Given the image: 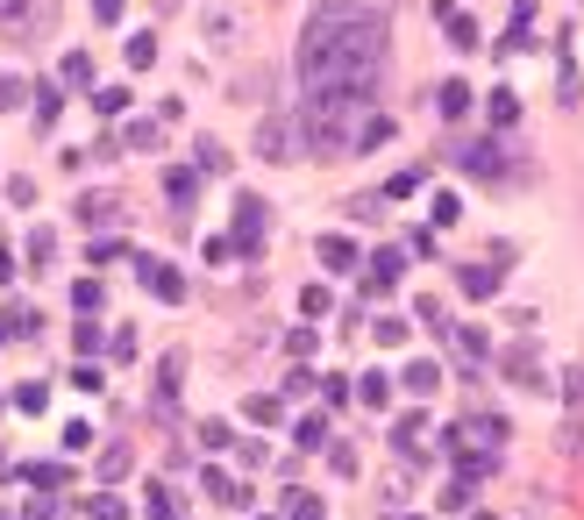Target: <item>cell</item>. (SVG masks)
<instances>
[{
	"mask_svg": "<svg viewBox=\"0 0 584 520\" xmlns=\"http://www.w3.org/2000/svg\"><path fill=\"white\" fill-rule=\"evenodd\" d=\"M385 36L392 29H385L378 7H350V0L314 7L306 36H299V79H306L299 121H306V143H314L321 157H335V150L357 143V136H350V114L371 107V93H378Z\"/></svg>",
	"mask_w": 584,
	"mask_h": 520,
	"instance_id": "cell-1",
	"label": "cell"
},
{
	"mask_svg": "<svg viewBox=\"0 0 584 520\" xmlns=\"http://www.w3.org/2000/svg\"><path fill=\"white\" fill-rule=\"evenodd\" d=\"M58 22V0H0V36L7 43H36Z\"/></svg>",
	"mask_w": 584,
	"mask_h": 520,
	"instance_id": "cell-2",
	"label": "cell"
},
{
	"mask_svg": "<svg viewBox=\"0 0 584 520\" xmlns=\"http://www.w3.org/2000/svg\"><path fill=\"white\" fill-rule=\"evenodd\" d=\"M228 242H235V250H250V257L264 250V200H257V193H243V200H235V235H228Z\"/></svg>",
	"mask_w": 584,
	"mask_h": 520,
	"instance_id": "cell-3",
	"label": "cell"
},
{
	"mask_svg": "<svg viewBox=\"0 0 584 520\" xmlns=\"http://www.w3.org/2000/svg\"><path fill=\"white\" fill-rule=\"evenodd\" d=\"M136 264H143V286H150L157 300H186V278H179L172 264H157V257H136Z\"/></svg>",
	"mask_w": 584,
	"mask_h": 520,
	"instance_id": "cell-4",
	"label": "cell"
},
{
	"mask_svg": "<svg viewBox=\"0 0 584 520\" xmlns=\"http://www.w3.org/2000/svg\"><path fill=\"white\" fill-rule=\"evenodd\" d=\"M456 164H464L471 179H506V164H499V150H491V143H464V150H456Z\"/></svg>",
	"mask_w": 584,
	"mask_h": 520,
	"instance_id": "cell-5",
	"label": "cell"
},
{
	"mask_svg": "<svg viewBox=\"0 0 584 520\" xmlns=\"http://www.w3.org/2000/svg\"><path fill=\"white\" fill-rule=\"evenodd\" d=\"M499 278H506L499 264H464V271H456V286H464L471 300H491V293H499Z\"/></svg>",
	"mask_w": 584,
	"mask_h": 520,
	"instance_id": "cell-6",
	"label": "cell"
},
{
	"mask_svg": "<svg viewBox=\"0 0 584 520\" xmlns=\"http://www.w3.org/2000/svg\"><path fill=\"white\" fill-rule=\"evenodd\" d=\"M399 286V250H378L371 257V278H364V293H392Z\"/></svg>",
	"mask_w": 584,
	"mask_h": 520,
	"instance_id": "cell-7",
	"label": "cell"
},
{
	"mask_svg": "<svg viewBox=\"0 0 584 520\" xmlns=\"http://www.w3.org/2000/svg\"><path fill=\"white\" fill-rule=\"evenodd\" d=\"M442 22H449V43H456V50H478V22H471L464 7H449V0H442Z\"/></svg>",
	"mask_w": 584,
	"mask_h": 520,
	"instance_id": "cell-8",
	"label": "cell"
},
{
	"mask_svg": "<svg viewBox=\"0 0 584 520\" xmlns=\"http://www.w3.org/2000/svg\"><path fill=\"white\" fill-rule=\"evenodd\" d=\"M321 264L328 271H357V242L350 235H321Z\"/></svg>",
	"mask_w": 584,
	"mask_h": 520,
	"instance_id": "cell-9",
	"label": "cell"
},
{
	"mask_svg": "<svg viewBox=\"0 0 584 520\" xmlns=\"http://www.w3.org/2000/svg\"><path fill=\"white\" fill-rule=\"evenodd\" d=\"M435 107H442V121H464V114H471V86H464V79H449V86L435 93Z\"/></svg>",
	"mask_w": 584,
	"mask_h": 520,
	"instance_id": "cell-10",
	"label": "cell"
},
{
	"mask_svg": "<svg viewBox=\"0 0 584 520\" xmlns=\"http://www.w3.org/2000/svg\"><path fill=\"white\" fill-rule=\"evenodd\" d=\"M257 150L279 164V157H292V121H264V136H257Z\"/></svg>",
	"mask_w": 584,
	"mask_h": 520,
	"instance_id": "cell-11",
	"label": "cell"
},
{
	"mask_svg": "<svg viewBox=\"0 0 584 520\" xmlns=\"http://www.w3.org/2000/svg\"><path fill=\"white\" fill-rule=\"evenodd\" d=\"M399 385H406L413 400H428V392L442 385V371H435V364H406V378H399Z\"/></svg>",
	"mask_w": 584,
	"mask_h": 520,
	"instance_id": "cell-12",
	"label": "cell"
},
{
	"mask_svg": "<svg viewBox=\"0 0 584 520\" xmlns=\"http://www.w3.org/2000/svg\"><path fill=\"white\" fill-rule=\"evenodd\" d=\"M193 172H164V193H172V207H186V200H193Z\"/></svg>",
	"mask_w": 584,
	"mask_h": 520,
	"instance_id": "cell-13",
	"label": "cell"
},
{
	"mask_svg": "<svg viewBox=\"0 0 584 520\" xmlns=\"http://www.w3.org/2000/svg\"><path fill=\"white\" fill-rule=\"evenodd\" d=\"M93 107L100 114H121L128 107V86H93Z\"/></svg>",
	"mask_w": 584,
	"mask_h": 520,
	"instance_id": "cell-14",
	"label": "cell"
},
{
	"mask_svg": "<svg viewBox=\"0 0 584 520\" xmlns=\"http://www.w3.org/2000/svg\"><path fill=\"white\" fill-rule=\"evenodd\" d=\"M321 442H328V420L306 414V420H299V449H321Z\"/></svg>",
	"mask_w": 584,
	"mask_h": 520,
	"instance_id": "cell-15",
	"label": "cell"
},
{
	"mask_svg": "<svg viewBox=\"0 0 584 520\" xmlns=\"http://www.w3.org/2000/svg\"><path fill=\"white\" fill-rule=\"evenodd\" d=\"M491 121L513 128V121H520V101H513V93H491Z\"/></svg>",
	"mask_w": 584,
	"mask_h": 520,
	"instance_id": "cell-16",
	"label": "cell"
},
{
	"mask_svg": "<svg viewBox=\"0 0 584 520\" xmlns=\"http://www.w3.org/2000/svg\"><path fill=\"white\" fill-rule=\"evenodd\" d=\"M292 520H328V507H321L314 492H292Z\"/></svg>",
	"mask_w": 584,
	"mask_h": 520,
	"instance_id": "cell-17",
	"label": "cell"
},
{
	"mask_svg": "<svg viewBox=\"0 0 584 520\" xmlns=\"http://www.w3.org/2000/svg\"><path fill=\"white\" fill-rule=\"evenodd\" d=\"M128 65H136V72L157 65V43H150V36H128Z\"/></svg>",
	"mask_w": 584,
	"mask_h": 520,
	"instance_id": "cell-18",
	"label": "cell"
},
{
	"mask_svg": "<svg viewBox=\"0 0 584 520\" xmlns=\"http://www.w3.org/2000/svg\"><path fill=\"white\" fill-rule=\"evenodd\" d=\"M86 79H93V65H86V50H72L65 57V86H86Z\"/></svg>",
	"mask_w": 584,
	"mask_h": 520,
	"instance_id": "cell-19",
	"label": "cell"
},
{
	"mask_svg": "<svg viewBox=\"0 0 584 520\" xmlns=\"http://www.w3.org/2000/svg\"><path fill=\"white\" fill-rule=\"evenodd\" d=\"M121 143H128V150H150V143H157V121H128V136H121Z\"/></svg>",
	"mask_w": 584,
	"mask_h": 520,
	"instance_id": "cell-20",
	"label": "cell"
},
{
	"mask_svg": "<svg viewBox=\"0 0 584 520\" xmlns=\"http://www.w3.org/2000/svg\"><path fill=\"white\" fill-rule=\"evenodd\" d=\"M14 407H22V414H43V407H50V385H22V400H14Z\"/></svg>",
	"mask_w": 584,
	"mask_h": 520,
	"instance_id": "cell-21",
	"label": "cell"
},
{
	"mask_svg": "<svg viewBox=\"0 0 584 520\" xmlns=\"http://www.w3.org/2000/svg\"><path fill=\"white\" fill-rule=\"evenodd\" d=\"M121 471H128V449H121V442H114V449H107V456H100V478H107V485H114V478H121Z\"/></svg>",
	"mask_w": 584,
	"mask_h": 520,
	"instance_id": "cell-22",
	"label": "cell"
},
{
	"mask_svg": "<svg viewBox=\"0 0 584 520\" xmlns=\"http://www.w3.org/2000/svg\"><path fill=\"white\" fill-rule=\"evenodd\" d=\"M357 400H364V407H385L392 385H385V378H364V385H357Z\"/></svg>",
	"mask_w": 584,
	"mask_h": 520,
	"instance_id": "cell-23",
	"label": "cell"
},
{
	"mask_svg": "<svg viewBox=\"0 0 584 520\" xmlns=\"http://www.w3.org/2000/svg\"><path fill=\"white\" fill-rule=\"evenodd\" d=\"M250 420H257V427H271V420H279V400H271V392H257V400H250Z\"/></svg>",
	"mask_w": 584,
	"mask_h": 520,
	"instance_id": "cell-24",
	"label": "cell"
},
{
	"mask_svg": "<svg viewBox=\"0 0 584 520\" xmlns=\"http://www.w3.org/2000/svg\"><path fill=\"white\" fill-rule=\"evenodd\" d=\"M199 172H228V150L221 143H199Z\"/></svg>",
	"mask_w": 584,
	"mask_h": 520,
	"instance_id": "cell-25",
	"label": "cell"
},
{
	"mask_svg": "<svg viewBox=\"0 0 584 520\" xmlns=\"http://www.w3.org/2000/svg\"><path fill=\"white\" fill-rule=\"evenodd\" d=\"M199 442H207V449H228L235 435H228V420H207V427H199Z\"/></svg>",
	"mask_w": 584,
	"mask_h": 520,
	"instance_id": "cell-26",
	"label": "cell"
},
{
	"mask_svg": "<svg viewBox=\"0 0 584 520\" xmlns=\"http://www.w3.org/2000/svg\"><path fill=\"white\" fill-rule=\"evenodd\" d=\"M392 435H399V449L413 456V442H420V414H406V420H399V427H392Z\"/></svg>",
	"mask_w": 584,
	"mask_h": 520,
	"instance_id": "cell-27",
	"label": "cell"
},
{
	"mask_svg": "<svg viewBox=\"0 0 584 520\" xmlns=\"http://www.w3.org/2000/svg\"><path fill=\"white\" fill-rule=\"evenodd\" d=\"M93 520H128V507L121 499H93Z\"/></svg>",
	"mask_w": 584,
	"mask_h": 520,
	"instance_id": "cell-28",
	"label": "cell"
},
{
	"mask_svg": "<svg viewBox=\"0 0 584 520\" xmlns=\"http://www.w3.org/2000/svg\"><path fill=\"white\" fill-rule=\"evenodd\" d=\"M22 93H29L22 79H0V107H22Z\"/></svg>",
	"mask_w": 584,
	"mask_h": 520,
	"instance_id": "cell-29",
	"label": "cell"
},
{
	"mask_svg": "<svg viewBox=\"0 0 584 520\" xmlns=\"http://www.w3.org/2000/svg\"><path fill=\"white\" fill-rule=\"evenodd\" d=\"M22 520H58V499H29V514Z\"/></svg>",
	"mask_w": 584,
	"mask_h": 520,
	"instance_id": "cell-30",
	"label": "cell"
},
{
	"mask_svg": "<svg viewBox=\"0 0 584 520\" xmlns=\"http://www.w3.org/2000/svg\"><path fill=\"white\" fill-rule=\"evenodd\" d=\"M93 14H100V22H114V14H121V0H93Z\"/></svg>",
	"mask_w": 584,
	"mask_h": 520,
	"instance_id": "cell-31",
	"label": "cell"
},
{
	"mask_svg": "<svg viewBox=\"0 0 584 520\" xmlns=\"http://www.w3.org/2000/svg\"><path fill=\"white\" fill-rule=\"evenodd\" d=\"M7 278H14V257H7V250H0V286H7Z\"/></svg>",
	"mask_w": 584,
	"mask_h": 520,
	"instance_id": "cell-32",
	"label": "cell"
},
{
	"mask_svg": "<svg viewBox=\"0 0 584 520\" xmlns=\"http://www.w3.org/2000/svg\"><path fill=\"white\" fill-rule=\"evenodd\" d=\"M0 520H7V514H0Z\"/></svg>",
	"mask_w": 584,
	"mask_h": 520,
	"instance_id": "cell-33",
	"label": "cell"
}]
</instances>
